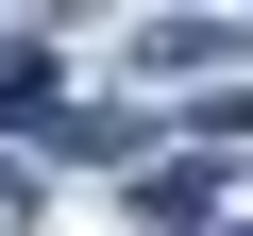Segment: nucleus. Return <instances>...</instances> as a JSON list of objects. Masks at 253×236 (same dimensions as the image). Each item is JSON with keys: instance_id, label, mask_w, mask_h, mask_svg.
<instances>
[{"instance_id": "f257e3e1", "label": "nucleus", "mask_w": 253, "mask_h": 236, "mask_svg": "<svg viewBox=\"0 0 253 236\" xmlns=\"http://www.w3.org/2000/svg\"><path fill=\"white\" fill-rule=\"evenodd\" d=\"M203 202H219V169H152V202H135V219H152V236H203Z\"/></svg>"}, {"instance_id": "f03ea898", "label": "nucleus", "mask_w": 253, "mask_h": 236, "mask_svg": "<svg viewBox=\"0 0 253 236\" xmlns=\"http://www.w3.org/2000/svg\"><path fill=\"white\" fill-rule=\"evenodd\" d=\"M34 101H51V51H34V34H0V118H34Z\"/></svg>"}]
</instances>
